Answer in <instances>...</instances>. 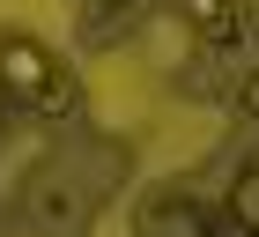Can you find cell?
Here are the masks:
<instances>
[{
	"label": "cell",
	"mask_w": 259,
	"mask_h": 237,
	"mask_svg": "<svg viewBox=\"0 0 259 237\" xmlns=\"http://www.w3.org/2000/svg\"><path fill=\"white\" fill-rule=\"evenodd\" d=\"M0 89H8L22 111H74V74H67V59H52L37 37H22V30H0Z\"/></svg>",
	"instance_id": "6da1fadb"
},
{
	"label": "cell",
	"mask_w": 259,
	"mask_h": 237,
	"mask_svg": "<svg viewBox=\"0 0 259 237\" xmlns=\"http://www.w3.org/2000/svg\"><path fill=\"white\" fill-rule=\"evenodd\" d=\"M185 22H193L215 52H237L244 45V0H185Z\"/></svg>",
	"instance_id": "7a4b0ae2"
},
{
	"label": "cell",
	"mask_w": 259,
	"mask_h": 237,
	"mask_svg": "<svg viewBox=\"0 0 259 237\" xmlns=\"http://www.w3.org/2000/svg\"><path fill=\"white\" fill-rule=\"evenodd\" d=\"M222 215H230L237 237H259V163L237 171V185H230V200H222Z\"/></svg>",
	"instance_id": "3957f363"
},
{
	"label": "cell",
	"mask_w": 259,
	"mask_h": 237,
	"mask_svg": "<svg viewBox=\"0 0 259 237\" xmlns=\"http://www.w3.org/2000/svg\"><path fill=\"white\" fill-rule=\"evenodd\" d=\"M244 111L259 118V67H252V82H244Z\"/></svg>",
	"instance_id": "277c9868"
}]
</instances>
